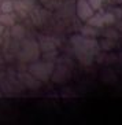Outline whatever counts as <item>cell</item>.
<instances>
[{"label":"cell","mask_w":122,"mask_h":125,"mask_svg":"<svg viewBox=\"0 0 122 125\" xmlns=\"http://www.w3.org/2000/svg\"><path fill=\"white\" fill-rule=\"evenodd\" d=\"M19 59L23 61V62H33L37 61L38 56H40V47H38V43L34 40H26L23 41L22 48L19 51Z\"/></svg>","instance_id":"3"},{"label":"cell","mask_w":122,"mask_h":125,"mask_svg":"<svg viewBox=\"0 0 122 125\" xmlns=\"http://www.w3.org/2000/svg\"><path fill=\"white\" fill-rule=\"evenodd\" d=\"M71 76V69L70 67H67L66 65H58L56 67H54V72L51 74V78L54 83H65L70 78Z\"/></svg>","instance_id":"5"},{"label":"cell","mask_w":122,"mask_h":125,"mask_svg":"<svg viewBox=\"0 0 122 125\" xmlns=\"http://www.w3.org/2000/svg\"><path fill=\"white\" fill-rule=\"evenodd\" d=\"M0 12H1V11H0Z\"/></svg>","instance_id":"15"},{"label":"cell","mask_w":122,"mask_h":125,"mask_svg":"<svg viewBox=\"0 0 122 125\" xmlns=\"http://www.w3.org/2000/svg\"><path fill=\"white\" fill-rule=\"evenodd\" d=\"M81 32H82V36H86V37H96V36H97L96 28H93V26H89V25L84 26Z\"/></svg>","instance_id":"12"},{"label":"cell","mask_w":122,"mask_h":125,"mask_svg":"<svg viewBox=\"0 0 122 125\" xmlns=\"http://www.w3.org/2000/svg\"><path fill=\"white\" fill-rule=\"evenodd\" d=\"M86 25L89 26H93V28H102L104 25H111V23L115 22V17L110 12L107 14H93L91 18H88L85 21Z\"/></svg>","instance_id":"4"},{"label":"cell","mask_w":122,"mask_h":125,"mask_svg":"<svg viewBox=\"0 0 122 125\" xmlns=\"http://www.w3.org/2000/svg\"><path fill=\"white\" fill-rule=\"evenodd\" d=\"M4 28L6 26H3L1 23H0V36H3V32H4Z\"/></svg>","instance_id":"14"},{"label":"cell","mask_w":122,"mask_h":125,"mask_svg":"<svg viewBox=\"0 0 122 125\" xmlns=\"http://www.w3.org/2000/svg\"><path fill=\"white\" fill-rule=\"evenodd\" d=\"M70 43L73 45L74 54L78 58V61L82 65H91L93 61V56L97 54L99 50V44L93 37H86L82 34H74L71 36Z\"/></svg>","instance_id":"1"},{"label":"cell","mask_w":122,"mask_h":125,"mask_svg":"<svg viewBox=\"0 0 122 125\" xmlns=\"http://www.w3.org/2000/svg\"><path fill=\"white\" fill-rule=\"evenodd\" d=\"M18 77L22 80L23 85L28 87V88H30V89H38L41 87V81H38L37 78H34L30 73H21Z\"/></svg>","instance_id":"8"},{"label":"cell","mask_w":122,"mask_h":125,"mask_svg":"<svg viewBox=\"0 0 122 125\" xmlns=\"http://www.w3.org/2000/svg\"><path fill=\"white\" fill-rule=\"evenodd\" d=\"M104 0H88V3L91 4V7L96 11V10H99L100 7H102V4H103Z\"/></svg>","instance_id":"13"},{"label":"cell","mask_w":122,"mask_h":125,"mask_svg":"<svg viewBox=\"0 0 122 125\" xmlns=\"http://www.w3.org/2000/svg\"><path fill=\"white\" fill-rule=\"evenodd\" d=\"M38 47H40V51L43 52H48L52 51V50H56L59 41L54 39V37H49V36H40L38 37Z\"/></svg>","instance_id":"7"},{"label":"cell","mask_w":122,"mask_h":125,"mask_svg":"<svg viewBox=\"0 0 122 125\" xmlns=\"http://www.w3.org/2000/svg\"><path fill=\"white\" fill-rule=\"evenodd\" d=\"M0 23L3 26H12L15 23V17L12 12H0Z\"/></svg>","instance_id":"9"},{"label":"cell","mask_w":122,"mask_h":125,"mask_svg":"<svg viewBox=\"0 0 122 125\" xmlns=\"http://www.w3.org/2000/svg\"><path fill=\"white\" fill-rule=\"evenodd\" d=\"M77 15L78 18L85 22L88 18H91L95 14V10L91 7V4L88 3V0H78L77 1Z\"/></svg>","instance_id":"6"},{"label":"cell","mask_w":122,"mask_h":125,"mask_svg":"<svg viewBox=\"0 0 122 125\" xmlns=\"http://www.w3.org/2000/svg\"><path fill=\"white\" fill-rule=\"evenodd\" d=\"M54 62L51 61H44V62H38V61H33L32 65L29 66V73L37 78L38 81H48L51 78V74L54 72Z\"/></svg>","instance_id":"2"},{"label":"cell","mask_w":122,"mask_h":125,"mask_svg":"<svg viewBox=\"0 0 122 125\" xmlns=\"http://www.w3.org/2000/svg\"><path fill=\"white\" fill-rule=\"evenodd\" d=\"M0 11L1 12H12L14 11V3L11 0H3L0 4Z\"/></svg>","instance_id":"11"},{"label":"cell","mask_w":122,"mask_h":125,"mask_svg":"<svg viewBox=\"0 0 122 125\" xmlns=\"http://www.w3.org/2000/svg\"><path fill=\"white\" fill-rule=\"evenodd\" d=\"M11 36L17 40H22L23 36H25V28L22 25H12V29H11Z\"/></svg>","instance_id":"10"}]
</instances>
